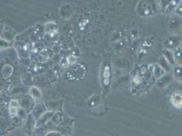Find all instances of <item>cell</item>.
I'll list each match as a JSON object with an SVG mask.
<instances>
[{"label":"cell","instance_id":"obj_6","mask_svg":"<svg viewBox=\"0 0 182 136\" xmlns=\"http://www.w3.org/2000/svg\"><path fill=\"white\" fill-rule=\"evenodd\" d=\"M157 64H158L161 68L163 69L166 73H169L171 71V66H172L167 61V60L164 58V56L163 55H162L160 58H159L158 62Z\"/></svg>","mask_w":182,"mask_h":136},{"label":"cell","instance_id":"obj_14","mask_svg":"<svg viewBox=\"0 0 182 136\" xmlns=\"http://www.w3.org/2000/svg\"><path fill=\"white\" fill-rule=\"evenodd\" d=\"M10 106H11L12 107L16 108V106H18V102L16 101V100H13V101H12L11 102H10Z\"/></svg>","mask_w":182,"mask_h":136},{"label":"cell","instance_id":"obj_13","mask_svg":"<svg viewBox=\"0 0 182 136\" xmlns=\"http://www.w3.org/2000/svg\"><path fill=\"white\" fill-rule=\"evenodd\" d=\"M10 114H11V116H14V115H16V108H14V107H10Z\"/></svg>","mask_w":182,"mask_h":136},{"label":"cell","instance_id":"obj_9","mask_svg":"<svg viewBox=\"0 0 182 136\" xmlns=\"http://www.w3.org/2000/svg\"><path fill=\"white\" fill-rule=\"evenodd\" d=\"M175 63L177 66H182V49L181 47L177 48L173 51Z\"/></svg>","mask_w":182,"mask_h":136},{"label":"cell","instance_id":"obj_17","mask_svg":"<svg viewBox=\"0 0 182 136\" xmlns=\"http://www.w3.org/2000/svg\"><path fill=\"white\" fill-rule=\"evenodd\" d=\"M181 19H182V17H181Z\"/></svg>","mask_w":182,"mask_h":136},{"label":"cell","instance_id":"obj_10","mask_svg":"<svg viewBox=\"0 0 182 136\" xmlns=\"http://www.w3.org/2000/svg\"><path fill=\"white\" fill-rule=\"evenodd\" d=\"M165 74H166L165 71L163 70V69L161 68L158 64L155 65L154 68V76L155 77V78L159 80V79L164 76Z\"/></svg>","mask_w":182,"mask_h":136},{"label":"cell","instance_id":"obj_4","mask_svg":"<svg viewBox=\"0 0 182 136\" xmlns=\"http://www.w3.org/2000/svg\"><path fill=\"white\" fill-rule=\"evenodd\" d=\"M171 103L177 109L182 108V93L179 91H175L172 93L170 98Z\"/></svg>","mask_w":182,"mask_h":136},{"label":"cell","instance_id":"obj_7","mask_svg":"<svg viewBox=\"0 0 182 136\" xmlns=\"http://www.w3.org/2000/svg\"><path fill=\"white\" fill-rule=\"evenodd\" d=\"M173 77L177 82H182V66H176L173 69Z\"/></svg>","mask_w":182,"mask_h":136},{"label":"cell","instance_id":"obj_11","mask_svg":"<svg viewBox=\"0 0 182 136\" xmlns=\"http://www.w3.org/2000/svg\"><path fill=\"white\" fill-rule=\"evenodd\" d=\"M172 79L173 78L171 76L164 75V76L158 80V86H160V87H166L171 82Z\"/></svg>","mask_w":182,"mask_h":136},{"label":"cell","instance_id":"obj_3","mask_svg":"<svg viewBox=\"0 0 182 136\" xmlns=\"http://www.w3.org/2000/svg\"><path fill=\"white\" fill-rule=\"evenodd\" d=\"M158 6L154 1H145L143 3L141 10L144 16H150L155 14L158 11Z\"/></svg>","mask_w":182,"mask_h":136},{"label":"cell","instance_id":"obj_12","mask_svg":"<svg viewBox=\"0 0 182 136\" xmlns=\"http://www.w3.org/2000/svg\"><path fill=\"white\" fill-rule=\"evenodd\" d=\"M175 16H179V17H182V3L179 4V5L177 6L176 9L175 10Z\"/></svg>","mask_w":182,"mask_h":136},{"label":"cell","instance_id":"obj_16","mask_svg":"<svg viewBox=\"0 0 182 136\" xmlns=\"http://www.w3.org/2000/svg\"><path fill=\"white\" fill-rule=\"evenodd\" d=\"M181 33H182V28H181Z\"/></svg>","mask_w":182,"mask_h":136},{"label":"cell","instance_id":"obj_2","mask_svg":"<svg viewBox=\"0 0 182 136\" xmlns=\"http://www.w3.org/2000/svg\"><path fill=\"white\" fill-rule=\"evenodd\" d=\"M160 8L162 13L168 14L176 9L181 1L179 0H165L160 1Z\"/></svg>","mask_w":182,"mask_h":136},{"label":"cell","instance_id":"obj_5","mask_svg":"<svg viewBox=\"0 0 182 136\" xmlns=\"http://www.w3.org/2000/svg\"><path fill=\"white\" fill-rule=\"evenodd\" d=\"M169 27H170L171 29H173V30H177L179 28L181 27L182 25V19L181 17H179L177 16H175L172 17L169 20Z\"/></svg>","mask_w":182,"mask_h":136},{"label":"cell","instance_id":"obj_1","mask_svg":"<svg viewBox=\"0 0 182 136\" xmlns=\"http://www.w3.org/2000/svg\"><path fill=\"white\" fill-rule=\"evenodd\" d=\"M181 42V37L178 36V35H171V36L164 39V42H163V45H164V49L174 51L177 48L180 47Z\"/></svg>","mask_w":182,"mask_h":136},{"label":"cell","instance_id":"obj_8","mask_svg":"<svg viewBox=\"0 0 182 136\" xmlns=\"http://www.w3.org/2000/svg\"><path fill=\"white\" fill-rule=\"evenodd\" d=\"M162 55L164 56V58H166L169 63H170L171 66H176V63H175V58H174V54H173V51H169V50L164 49V51H162Z\"/></svg>","mask_w":182,"mask_h":136},{"label":"cell","instance_id":"obj_15","mask_svg":"<svg viewBox=\"0 0 182 136\" xmlns=\"http://www.w3.org/2000/svg\"><path fill=\"white\" fill-rule=\"evenodd\" d=\"M180 47H181V49H182V42H181V45H180Z\"/></svg>","mask_w":182,"mask_h":136}]
</instances>
